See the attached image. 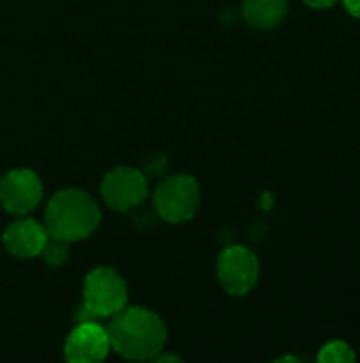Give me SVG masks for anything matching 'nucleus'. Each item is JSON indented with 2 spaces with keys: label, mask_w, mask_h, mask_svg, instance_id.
Returning a JSON list of instances; mask_svg holds the SVG:
<instances>
[{
  "label": "nucleus",
  "mask_w": 360,
  "mask_h": 363,
  "mask_svg": "<svg viewBox=\"0 0 360 363\" xmlns=\"http://www.w3.org/2000/svg\"><path fill=\"white\" fill-rule=\"evenodd\" d=\"M342 2H344L346 11H348L352 17L360 19V0H342Z\"/></svg>",
  "instance_id": "14"
},
{
  "label": "nucleus",
  "mask_w": 360,
  "mask_h": 363,
  "mask_svg": "<svg viewBox=\"0 0 360 363\" xmlns=\"http://www.w3.org/2000/svg\"><path fill=\"white\" fill-rule=\"evenodd\" d=\"M202 202L199 183L191 174H172L163 179L153 196L157 215L168 223H185L195 217Z\"/></svg>",
  "instance_id": "4"
},
{
  "label": "nucleus",
  "mask_w": 360,
  "mask_h": 363,
  "mask_svg": "<svg viewBox=\"0 0 360 363\" xmlns=\"http://www.w3.org/2000/svg\"><path fill=\"white\" fill-rule=\"evenodd\" d=\"M49 240V232L42 223L30 219V217H19L17 221H13L4 234H2V245L4 249L21 259H32L38 257L45 249Z\"/></svg>",
  "instance_id": "9"
},
{
  "label": "nucleus",
  "mask_w": 360,
  "mask_h": 363,
  "mask_svg": "<svg viewBox=\"0 0 360 363\" xmlns=\"http://www.w3.org/2000/svg\"><path fill=\"white\" fill-rule=\"evenodd\" d=\"M127 283L115 268H93L83 283V313L89 319H110L127 306Z\"/></svg>",
  "instance_id": "3"
},
{
  "label": "nucleus",
  "mask_w": 360,
  "mask_h": 363,
  "mask_svg": "<svg viewBox=\"0 0 360 363\" xmlns=\"http://www.w3.org/2000/svg\"><path fill=\"white\" fill-rule=\"evenodd\" d=\"M68 251H70L68 249V242L49 236V240H47V245H45V249H42L40 255L45 257L47 266H62L66 262V257H68Z\"/></svg>",
  "instance_id": "12"
},
{
  "label": "nucleus",
  "mask_w": 360,
  "mask_h": 363,
  "mask_svg": "<svg viewBox=\"0 0 360 363\" xmlns=\"http://www.w3.org/2000/svg\"><path fill=\"white\" fill-rule=\"evenodd\" d=\"M110 353V338L106 328L95 321L79 323L64 342V357L70 363H98Z\"/></svg>",
  "instance_id": "8"
},
{
  "label": "nucleus",
  "mask_w": 360,
  "mask_h": 363,
  "mask_svg": "<svg viewBox=\"0 0 360 363\" xmlns=\"http://www.w3.org/2000/svg\"><path fill=\"white\" fill-rule=\"evenodd\" d=\"M337 0H303L306 6L310 9H316V11H325V9H331Z\"/></svg>",
  "instance_id": "13"
},
{
  "label": "nucleus",
  "mask_w": 360,
  "mask_h": 363,
  "mask_svg": "<svg viewBox=\"0 0 360 363\" xmlns=\"http://www.w3.org/2000/svg\"><path fill=\"white\" fill-rule=\"evenodd\" d=\"M100 194L108 208L127 213L146 200L149 183L140 170L129 168V166H119L106 172L100 185Z\"/></svg>",
  "instance_id": "6"
},
{
  "label": "nucleus",
  "mask_w": 360,
  "mask_h": 363,
  "mask_svg": "<svg viewBox=\"0 0 360 363\" xmlns=\"http://www.w3.org/2000/svg\"><path fill=\"white\" fill-rule=\"evenodd\" d=\"M244 21L261 32L278 28L289 15V0H244Z\"/></svg>",
  "instance_id": "10"
},
{
  "label": "nucleus",
  "mask_w": 360,
  "mask_h": 363,
  "mask_svg": "<svg viewBox=\"0 0 360 363\" xmlns=\"http://www.w3.org/2000/svg\"><path fill=\"white\" fill-rule=\"evenodd\" d=\"M102 221L100 204L83 189L57 191L45 211V228L51 238L64 242H76L89 238Z\"/></svg>",
  "instance_id": "2"
},
{
  "label": "nucleus",
  "mask_w": 360,
  "mask_h": 363,
  "mask_svg": "<svg viewBox=\"0 0 360 363\" xmlns=\"http://www.w3.org/2000/svg\"><path fill=\"white\" fill-rule=\"evenodd\" d=\"M45 185L30 168H13L0 179V206L17 217L30 215L42 200Z\"/></svg>",
  "instance_id": "7"
},
{
  "label": "nucleus",
  "mask_w": 360,
  "mask_h": 363,
  "mask_svg": "<svg viewBox=\"0 0 360 363\" xmlns=\"http://www.w3.org/2000/svg\"><path fill=\"white\" fill-rule=\"evenodd\" d=\"M320 363H354L356 362V353L354 349L344 342V340H331L327 342L320 351H318V357Z\"/></svg>",
  "instance_id": "11"
},
{
  "label": "nucleus",
  "mask_w": 360,
  "mask_h": 363,
  "mask_svg": "<svg viewBox=\"0 0 360 363\" xmlns=\"http://www.w3.org/2000/svg\"><path fill=\"white\" fill-rule=\"evenodd\" d=\"M259 274H261V264L252 249L242 245H231L221 251L216 262V277L229 296H238V298L248 296L257 287Z\"/></svg>",
  "instance_id": "5"
},
{
  "label": "nucleus",
  "mask_w": 360,
  "mask_h": 363,
  "mask_svg": "<svg viewBox=\"0 0 360 363\" xmlns=\"http://www.w3.org/2000/svg\"><path fill=\"white\" fill-rule=\"evenodd\" d=\"M110 338V349L121 357L132 362L155 359L168 340V330L163 319L144 306H125L106 328Z\"/></svg>",
  "instance_id": "1"
}]
</instances>
